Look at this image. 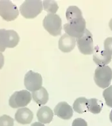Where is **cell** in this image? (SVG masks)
<instances>
[{
	"mask_svg": "<svg viewBox=\"0 0 112 126\" xmlns=\"http://www.w3.org/2000/svg\"><path fill=\"white\" fill-rule=\"evenodd\" d=\"M19 9L24 18L33 19L42 12L43 5L40 0H27L20 6Z\"/></svg>",
	"mask_w": 112,
	"mask_h": 126,
	"instance_id": "cell-1",
	"label": "cell"
},
{
	"mask_svg": "<svg viewBox=\"0 0 112 126\" xmlns=\"http://www.w3.org/2000/svg\"><path fill=\"white\" fill-rule=\"evenodd\" d=\"M64 30L67 35L74 38H79L86 30V21L83 17L76 18L64 24Z\"/></svg>",
	"mask_w": 112,
	"mask_h": 126,
	"instance_id": "cell-2",
	"label": "cell"
},
{
	"mask_svg": "<svg viewBox=\"0 0 112 126\" xmlns=\"http://www.w3.org/2000/svg\"><path fill=\"white\" fill-rule=\"evenodd\" d=\"M19 40V35L16 31L0 29V52H4L6 48L17 46Z\"/></svg>",
	"mask_w": 112,
	"mask_h": 126,
	"instance_id": "cell-3",
	"label": "cell"
},
{
	"mask_svg": "<svg viewBox=\"0 0 112 126\" xmlns=\"http://www.w3.org/2000/svg\"><path fill=\"white\" fill-rule=\"evenodd\" d=\"M112 80V70L108 65L98 66L95 70L94 81L99 87L106 88L109 87Z\"/></svg>",
	"mask_w": 112,
	"mask_h": 126,
	"instance_id": "cell-4",
	"label": "cell"
},
{
	"mask_svg": "<svg viewBox=\"0 0 112 126\" xmlns=\"http://www.w3.org/2000/svg\"><path fill=\"white\" fill-rule=\"evenodd\" d=\"M43 26L45 30L53 36H58L62 33V19L57 14H48L43 20Z\"/></svg>",
	"mask_w": 112,
	"mask_h": 126,
	"instance_id": "cell-5",
	"label": "cell"
},
{
	"mask_svg": "<svg viewBox=\"0 0 112 126\" xmlns=\"http://www.w3.org/2000/svg\"><path fill=\"white\" fill-rule=\"evenodd\" d=\"M32 94L28 90L16 92L9 99V105L13 108H24L32 101Z\"/></svg>",
	"mask_w": 112,
	"mask_h": 126,
	"instance_id": "cell-6",
	"label": "cell"
},
{
	"mask_svg": "<svg viewBox=\"0 0 112 126\" xmlns=\"http://www.w3.org/2000/svg\"><path fill=\"white\" fill-rule=\"evenodd\" d=\"M76 42L79 50L82 54L90 55L94 52L92 35L87 29L81 37L76 38Z\"/></svg>",
	"mask_w": 112,
	"mask_h": 126,
	"instance_id": "cell-7",
	"label": "cell"
},
{
	"mask_svg": "<svg viewBox=\"0 0 112 126\" xmlns=\"http://www.w3.org/2000/svg\"><path fill=\"white\" fill-rule=\"evenodd\" d=\"M19 16L17 7L8 0H0V16L6 21H14Z\"/></svg>",
	"mask_w": 112,
	"mask_h": 126,
	"instance_id": "cell-8",
	"label": "cell"
},
{
	"mask_svg": "<svg viewBox=\"0 0 112 126\" xmlns=\"http://www.w3.org/2000/svg\"><path fill=\"white\" fill-rule=\"evenodd\" d=\"M24 83L27 90L33 92L42 87V78L40 74L30 70L24 76Z\"/></svg>",
	"mask_w": 112,
	"mask_h": 126,
	"instance_id": "cell-9",
	"label": "cell"
},
{
	"mask_svg": "<svg viewBox=\"0 0 112 126\" xmlns=\"http://www.w3.org/2000/svg\"><path fill=\"white\" fill-rule=\"evenodd\" d=\"M93 60L99 66H105L110 62L112 54L106 50L100 49L97 46L94 48Z\"/></svg>",
	"mask_w": 112,
	"mask_h": 126,
	"instance_id": "cell-10",
	"label": "cell"
},
{
	"mask_svg": "<svg viewBox=\"0 0 112 126\" xmlns=\"http://www.w3.org/2000/svg\"><path fill=\"white\" fill-rule=\"evenodd\" d=\"M73 109L66 102H60L54 109V115L64 120H69L73 115Z\"/></svg>",
	"mask_w": 112,
	"mask_h": 126,
	"instance_id": "cell-11",
	"label": "cell"
},
{
	"mask_svg": "<svg viewBox=\"0 0 112 126\" xmlns=\"http://www.w3.org/2000/svg\"><path fill=\"white\" fill-rule=\"evenodd\" d=\"M76 38L67 34H64L60 38L58 47L64 53H69L74 49L76 46Z\"/></svg>",
	"mask_w": 112,
	"mask_h": 126,
	"instance_id": "cell-12",
	"label": "cell"
},
{
	"mask_svg": "<svg viewBox=\"0 0 112 126\" xmlns=\"http://www.w3.org/2000/svg\"><path fill=\"white\" fill-rule=\"evenodd\" d=\"M33 118V112L27 108H21L19 109L15 115L16 120L21 124H29L32 122Z\"/></svg>",
	"mask_w": 112,
	"mask_h": 126,
	"instance_id": "cell-13",
	"label": "cell"
},
{
	"mask_svg": "<svg viewBox=\"0 0 112 126\" xmlns=\"http://www.w3.org/2000/svg\"><path fill=\"white\" fill-rule=\"evenodd\" d=\"M53 112L50 108L44 106L38 109L37 116L39 122L49 124L53 118Z\"/></svg>",
	"mask_w": 112,
	"mask_h": 126,
	"instance_id": "cell-14",
	"label": "cell"
},
{
	"mask_svg": "<svg viewBox=\"0 0 112 126\" xmlns=\"http://www.w3.org/2000/svg\"><path fill=\"white\" fill-rule=\"evenodd\" d=\"M32 98L37 104L42 106L46 104L49 100V94L46 89L42 87L40 89L32 92Z\"/></svg>",
	"mask_w": 112,
	"mask_h": 126,
	"instance_id": "cell-15",
	"label": "cell"
},
{
	"mask_svg": "<svg viewBox=\"0 0 112 126\" xmlns=\"http://www.w3.org/2000/svg\"><path fill=\"white\" fill-rule=\"evenodd\" d=\"M73 110L78 113H83L88 111V99L85 97H79L73 104Z\"/></svg>",
	"mask_w": 112,
	"mask_h": 126,
	"instance_id": "cell-16",
	"label": "cell"
},
{
	"mask_svg": "<svg viewBox=\"0 0 112 126\" xmlns=\"http://www.w3.org/2000/svg\"><path fill=\"white\" fill-rule=\"evenodd\" d=\"M103 104L101 101L95 98L88 100V111L94 114H98L101 111Z\"/></svg>",
	"mask_w": 112,
	"mask_h": 126,
	"instance_id": "cell-17",
	"label": "cell"
},
{
	"mask_svg": "<svg viewBox=\"0 0 112 126\" xmlns=\"http://www.w3.org/2000/svg\"><path fill=\"white\" fill-rule=\"evenodd\" d=\"M81 17H83L81 10L78 6H70L67 9L66 18L68 21H71L76 18Z\"/></svg>",
	"mask_w": 112,
	"mask_h": 126,
	"instance_id": "cell-18",
	"label": "cell"
},
{
	"mask_svg": "<svg viewBox=\"0 0 112 126\" xmlns=\"http://www.w3.org/2000/svg\"><path fill=\"white\" fill-rule=\"evenodd\" d=\"M43 9L45 11L48 12L49 14H55L58 10V5L54 1L51 0H44L42 2Z\"/></svg>",
	"mask_w": 112,
	"mask_h": 126,
	"instance_id": "cell-19",
	"label": "cell"
},
{
	"mask_svg": "<svg viewBox=\"0 0 112 126\" xmlns=\"http://www.w3.org/2000/svg\"><path fill=\"white\" fill-rule=\"evenodd\" d=\"M102 95L105 100L106 104L109 107L112 108V85L104 90L102 93Z\"/></svg>",
	"mask_w": 112,
	"mask_h": 126,
	"instance_id": "cell-20",
	"label": "cell"
},
{
	"mask_svg": "<svg viewBox=\"0 0 112 126\" xmlns=\"http://www.w3.org/2000/svg\"><path fill=\"white\" fill-rule=\"evenodd\" d=\"M0 126H14V119L8 115H2L0 117Z\"/></svg>",
	"mask_w": 112,
	"mask_h": 126,
	"instance_id": "cell-21",
	"label": "cell"
},
{
	"mask_svg": "<svg viewBox=\"0 0 112 126\" xmlns=\"http://www.w3.org/2000/svg\"><path fill=\"white\" fill-rule=\"evenodd\" d=\"M104 50L112 54V37H108L104 42Z\"/></svg>",
	"mask_w": 112,
	"mask_h": 126,
	"instance_id": "cell-22",
	"label": "cell"
},
{
	"mask_svg": "<svg viewBox=\"0 0 112 126\" xmlns=\"http://www.w3.org/2000/svg\"><path fill=\"white\" fill-rule=\"evenodd\" d=\"M72 126H88L86 122L84 119L78 118L74 119L72 122Z\"/></svg>",
	"mask_w": 112,
	"mask_h": 126,
	"instance_id": "cell-23",
	"label": "cell"
},
{
	"mask_svg": "<svg viewBox=\"0 0 112 126\" xmlns=\"http://www.w3.org/2000/svg\"><path fill=\"white\" fill-rule=\"evenodd\" d=\"M4 62H5L4 56L1 53V52H0V69H1L3 68V65H4Z\"/></svg>",
	"mask_w": 112,
	"mask_h": 126,
	"instance_id": "cell-24",
	"label": "cell"
},
{
	"mask_svg": "<svg viewBox=\"0 0 112 126\" xmlns=\"http://www.w3.org/2000/svg\"><path fill=\"white\" fill-rule=\"evenodd\" d=\"M31 126H45L44 125V124L41 123V122H34L33 124H32Z\"/></svg>",
	"mask_w": 112,
	"mask_h": 126,
	"instance_id": "cell-25",
	"label": "cell"
},
{
	"mask_svg": "<svg viewBox=\"0 0 112 126\" xmlns=\"http://www.w3.org/2000/svg\"><path fill=\"white\" fill-rule=\"evenodd\" d=\"M109 27H110V28L111 30L112 31V18L111 19V20L110 21V22H109Z\"/></svg>",
	"mask_w": 112,
	"mask_h": 126,
	"instance_id": "cell-26",
	"label": "cell"
},
{
	"mask_svg": "<svg viewBox=\"0 0 112 126\" xmlns=\"http://www.w3.org/2000/svg\"><path fill=\"white\" fill-rule=\"evenodd\" d=\"M110 121L112 122V110L111 111L110 114Z\"/></svg>",
	"mask_w": 112,
	"mask_h": 126,
	"instance_id": "cell-27",
	"label": "cell"
}]
</instances>
